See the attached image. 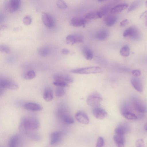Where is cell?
I'll return each instance as SVG.
<instances>
[{"label":"cell","mask_w":147,"mask_h":147,"mask_svg":"<svg viewBox=\"0 0 147 147\" xmlns=\"http://www.w3.org/2000/svg\"><path fill=\"white\" fill-rule=\"evenodd\" d=\"M22 125L24 129L30 131L37 130L40 126L38 120L33 117L24 118L22 121Z\"/></svg>","instance_id":"1"},{"label":"cell","mask_w":147,"mask_h":147,"mask_svg":"<svg viewBox=\"0 0 147 147\" xmlns=\"http://www.w3.org/2000/svg\"><path fill=\"white\" fill-rule=\"evenodd\" d=\"M71 71L72 73L78 74H95L101 73L102 69L98 67L92 66L74 69Z\"/></svg>","instance_id":"2"},{"label":"cell","mask_w":147,"mask_h":147,"mask_svg":"<svg viewBox=\"0 0 147 147\" xmlns=\"http://www.w3.org/2000/svg\"><path fill=\"white\" fill-rule=\"evenodd\" d=\"M102 100V98L99 93L94 92L88 96L86 102L88 105L94 107L99 106Z\"/></svg>","instance_id":"3"},{"label":"cell","mask_w":147,"mask_h":147,"mask_svg":"<svg viewBox=\"0 0 147 147\" xmlns=\"http://www.w3.org/2000/svg\"><path fill=\"white\" fill-rule=\"evenodd\" d=\"M123 36L124 37H129L133 39H136L140 37V34L136 27L134 26H131L125 30Z\"/></svg>","instance_id":"4"},{"label":"cell","mask_w":147,"mask_h":147,"mask_svg":"<svg viewBox=\"0 0 147 147\" xmlns=\"http://www.w3.org/2000/svg\"><path fill=\"white\" fill-rule=\"evenodd\" d=\"M0 86L2 88H6L11 90H16L18 88V85L16 82L5 79L0 80Z\"/></svg>","instance_id":"5"},{"label":"cell","mask_w":147,"mask_h":147,"mask_svg":"<svg viewBox=\"0 0 147 147\" xmlns=\"http://www.w3.org/2000/svg\"><path fill=\"white\" fill-rule=\"evenodd\" d=\"M41 18L43 24L47 28H51L54 26L55 24L54 20L49 14L43 12L41 14Z\"/></svg>","instance_id":"6"},{"label":"cell","mask_w":147,"mask_h":147,"mask_svg":"<svg viewBox=\"0 0 147 147\" xmlns=\"http://www.w3.org/2000/svg\"><path fill=\"white\" fill-rule=\"evenodd\" d=\"M92 113L95 118L99 119H103L107 115V112L100 107V106L94 107L92 110Z\"/></svg>","instance_id":"7"},{"label":"cell","mask_w":147,"mask_h":147,"mask_svg":"<svg viewBox=\"0 0 147 147\" xmlns=\"http://www.w3.org/2000/svg\"><path fill=\"white\" fill-rule=\"evenodd\" d=\"M54 81H60L66 83H71L73 82L72 78L69 75L66 74H57L53 76Z\"/></svg>","instance_id":"8"},{"label":"cell","mask_w":147,"mask_h":147,"mask_svg":"<svg viewBox=\"0 0 147 147\" xmlns=\"http://www.w3.org/2000/svg\"><path fill=\"white\" fill-rule=\"evenodd\" d=\"M75 117L76 119L81 123L86 124L89 122V119L88 116L82 111L78 112L76 113Z\"/></svg>","instance_id":"9"},{"label":"cell","mask_w":147,"mask_h":147,"mask_svg":"<svg viewBox=\"0 0 147 147\" xmlns=\"http://www.w3.org/2000/svg\"><path fill=\"white\" fill-rule=\"evenodd\" d=\"M24 107L27 110L35 111H40L43 108L40 105L33 102H28L26 103Z\"/></svg>","instance_id":"10"},{"label":"cell","mask_w":147,"mask_h":147,"mask_svg":"<svg viewBox=\"0 0 147 147\" xmlns=\"http://www.w3.org/2000/svg\"><path fill=\"white\" fill-rule=\"evenodd\" d=\"M129 130L128 126L125 123H121L118 125L115 129L116 134L124 135Z\"/></svg>","instance_id":"11"},{"label":"cell","mask_w":147,"mask_h":147,"mask_svg":"<svg viewBox=\"0 0 147 147\" xmlns=\"http://www.w3.org/2000/svg\"><path fill=\"white\" fill-rule=\"evenodd\" d=\"M61 139V133L57 131H54L51 134L50 143L51 145H54L59 142Z\"/></svg>","instance_id":"12"},{"label":"cell","mask_w":147,"mask_h":147,"mask_svg":"<svg viewBox=\"0 0 147 147\" xmlns=\"http://www.w3.org/2000/svg\"><path fill=\"white\" fill-rule=\"evenodd\" d=\"M21 0H9L8 5V10L10 13L16 11L20 6Z\"/></svg>","instance_id":"13"},{"label":"cell","mask_w":147,"mask_h":147,"mask_svg":"<svg viewBox=\"0 0 147 147\" xmlns=\"http://www.w3.org/2000/svg\"><path fill=\"white\" fill-rule=\"evenodd\" d=\"M134 105L135 109L139 113H144L146 111V105L141 101L138 100L135 101L134 103Z\"/></svg>","instance_id":"14"},{"label":"cell","mask_w":147,"mask_h":147,"mask_svg":"<svg viewBox=\"0 0 147 147\" xmlns=\"http://www.w3.org/2000/svg\"><path fill=\"white\" fill-rule=\"evenodd\" d=\"M128 7V5L126 3L119 4L112 8L110 10V13L113 14L119 13L126 9Z\"/></svg>","instance_id":"15"},{"label":"cell","mask_w":147,"mask_h":147,"mask_svg":"<svg viewBox=\"0 0 147 147\" xmlns=\"http://www.w3.org/2000/svg\"><path fill=\"white\" fill-rule=\"evenodd\" d=\"M43 97L44 99L47 101L52 100L53 98V94L52 90L49 87L46 88L44 90Z\"/></svg>","instance_id":"16"},{"label":"cell","mask_w":147,"mask_h":147,"mask_svg":"<svg viewBox=\"0 0 147 147\" xmlns=\"http://www.w3.org/2000/svg\"><path fill=\"white\" fill-rule=\"evenodd\" d=\"M71 25L74 27H79L84 26L86 23L84 19L79 17H74L71 20Z\"/></svg>","instance_id":"17"},{"label":"cell","mask_w":147,"mask_h":147,"mask_svg":"<svg viewBox=\"0 0 147 147\" xmlns=\"http://www.w3.org/2000/svg\"><path fill=\"white\" fill-rule=\"evenodd\" d=\"M132 85L137 91L141 92L143 90V87L140 80L136 78H133L131 80Z\"/></svg>","instance_id":"18"},{"label":"cell","mask_w":147,"mask_h":147,"mask_svg":"<svg viewBox=\"0 0 147 147\" xmlns=\"http://www.w3.org/2000/svg\"><path fill=\"white\" fill-rule=\"evenodd\" d=\"M108 31L105 29H102L98 31L96 34V37L98 40H103L106 39L108 37Z\"/></svg>","instance_id":"19"},{"label":"cell","mask_w":147,"mask_h":147,"mask_svg":"<svg viewBox=\"0 0 147 147\" xmlns=\"http://www.w3.org/2000/svg\"><path fill=\"white\" fill-rule=\"evenodd\" d=\"M122 115L126 119L130 120L136 119L137 117L134 113L125 108H123L121 110Z\"/></svg>","instance_id":"20"},{"label":"cell","mask_w":147,"mask_h":147,"mask_svg":"<svg viewBox=\"0 0 147 147\" xmlns=\"http://www.w3.org/2000/svg\"><path fill=\"white\" fill-rule=\"evenodd\" d=\"M114 141L118 147L124 146L125 143V138L123 135L116 134L113 137Z\"/></svg>","instance_id":"21"},{"label":"cell","mask_w":147,"mask_h":147,"mask_svg":"<svg viewBox=\"0 0 147 147\" xmlns=\"http://www.w3.org/2000/svg\"><path fill=\"white\" fill-rule=\"evenodd\" d=\"M117 20V16L110 15L106 17L104 20V23L108 26H113L116 22Z\"/></svg>","instance_id":"22"},{"label":"cell","mask_w":147,"mask_h":147,"mask_svg":"<svg viewBox=\"0 0 147 147\" xmlns=\"http://www.w3.org/2000/svg\"><path fill=\"white\" fill-rule=\"evenodd\" d=\"M20 141L19 136L17 134H15L12 136L9 139L8 146L9 147H15L17 146Z\"/></svg>","instance_id":"23"},{"label":"cell","mask_w":147,"mask_h":147,"mask_svg":"<svg viewBox=\"0 0 147 147\" xmlns=\"http://www.w3.org/2000/svg\"><path fill=\"white\" fill-rule=\"evenodd\" d=\"M82 52L84 56L87 60H91L93 57V53L92 51L88 48L85 47L82 49Z\"/></svg>","instance_id":"24"},{"label":"cell","mask_w":147,"mask_h":147,"mask_svg":"<svg viewBox=\"0 0 147 147\" xmlns=\"http://www.w3.org/2000/svg\"><path fill=\"white\" fill-rule=\"evenodd\" d=\"M120 53L123 56H128L130 54V48L127 45L124 46L120 49Z\"/></svg>","instance_id":"25"},{"label":"cell","mask_w":147,"mask_h":147,"mask_svg":"<svg viewBox=\"0 0 147 147\" xmlns=\"http://www.w3.org/2000/svg\"><path fill=\"white\" fill-rule=\"evenodd\" d=\"M85 18L89 20H94L100 18L98 11H92L88 13Z\"/></svg>","instance_id":"26"},{"label":"cell","mask_w":147,"mask_h":147,"mask_svg":"<svg viewBox=\"0 0 147 147\" xmlns=\"http://www.w3.org/2000/svg\"><path fill=\"white\" fill-rule=\"evenodd\" d=\"M38 54L42 57L47 56L49 52L48 49L46 47H43L39 48L38 50Z\"/></svg>","instance_id":"27"},{"label":"cell","mask_w":147,"mask_h":147,"mask_svg":"<svg viewBox=\"0 0 147 147\" xmlns=\"http://www.w3.org/2000/svg\"><path fill=\"white\" fill-rule=\"evenodd\" d=\"M141 3V0H136L130 5L127 10L128 12H130L136 9L138 7Z\"/></svg>","instance_id":"28"},{"label":"cell","mask_w":147,"mask_h":147,"mask_svg":"<svg viewBox=\"0 0 147 147\" xmlns=\"http://www.w3.org/2000/svg\"><path fill=\"white\" fill-rule=\"evenodd\" d=\"M66 41L67 44L70 45H73L76 43L75 34L67 36L66 38Z\"/></svg>","instance_id":"29"},{"label":"cell","mask_w":147,"mask_h":147,"mask_svg":"<svg viewBox=\"0 0 147 147\" xmlns=\"http://www.w3.org/2000/svg\"><path fill=\"white\" fill-rule=\"evenodd\" d=\"M36 76V74L32 70H29L24 74L23 77L28 80H31L34 78Z\"/></svg>","instance_id":"30"},{"label":"cell","mask_w":147,"mask_h":147,"mask_svg":"<svg viewBox=\"0 0 147 147\" xmlns=\"http://www.w3.org/2000/svg\"><path fill=\"white\" fill-rule=\"evenodd\" d=\"M109 7L106 6L102 7L98 11L100 18L106 15L108 12L109 9Z\"/></svg>","instance_id":"31"},{"label":"cell","mask_w":147,"mask_h":147,"mask_svg":"<svg viewBox=\"0 0 147 147\" xmlns=\"http://www.w3.org/2000/svg\"><path fill=\"white\" fill-rule=\"evenodd\" d=\"M64 122L67 124H72L74 122V120L72 117L67 115H64L63 117Z\"/></svg>","instance_id":"32"},{"label":"cell","mask_w":147,"mask_h":147,"mask_svg":"<svg viewBox=\"0 0 147 147\" xmlns=\"http://www.w3.org/2000/svg\"><path fill=\"white\" fill-rule=\"evenodd\" d=\"M65 93V90L64 87H58L55 91L56 96L58 97L63 96Z\"/></svg>","instance_id":"33"},{"label":"cell","mask_w":147,"mask_h":147,"mask_svg":"<svg viewBox=\"0 0 147 147\" xmlns=\"http://www.w3.org/2000/svg\"><path fill=\"white\" fill-rule=\"evenodd\" d=\"M56 3L57 6L60 9H65L67 8V4L63 0H57Z\"/></svg>","instance_id":"34"},{"label":"cell","mask_w":147,"mask_h":147,"mask_svg":"<svg viewBox=\"0 0 147 147\" xmlns=\"http://www.w3.org/2000/svg\"><path fill=\"white\" fill-rule=\"evenodd\" d=\"M105 144L104 140L102 137H99L98 138L96 143V146L97 147H103Z\"/></svg>","instance_id":"35"},{"label":"cell","mask_w":147,"mask_h":147,"mask_svg":"<svg viewBox=\"0 0 147 147\" xmlns=\"http://www.w3.org/2000/svg\"><path fill=\"white\" fill-rule=\"evenodd\" d=\"M32 22V19L31 18L28 16H25L23 19V22L25 25H28L30 24Z\"/></svg>","instance_id":"36"},{"label":"cell","mask_w":147,"mask_h":147,"mask_svg":"<svg viewBox=\"0 0 147 147\" xmlns=\"http://www.w3.org/2000/svg\"><path fill=\"white\" fill-rule=\"evenodd\" d=\"M0 51L3 53H9L10 51L9 48L5 45H1L0 46Z\"/></svg>","instance_id":"37"},{"label":"cell","mask_w":147,"mask_h":147,"mask_svg":"<svg viewBox=\"0 0 147 147\" xmlns=\"http://www.w3.org/2000/svg\"><path fill=\"white\" fill-rule=\"evenodd\" d=\"M54 85L58 87H65L68 85V84L60 81H54L53 83Z\"/></svg>","instance_id":"38"},{"label":"cell","mask_w":147,"mask_h":147,"mask_svg":"<svg viewBox=\"0 0 147 147\" xmlns=\"http://www.w3.org/2000/svg\"><path fill=\"white\" fill-rule=\"evenodd\" d=\"M76 43H81L83 42L84 37L81 35L75 34Z\"/></svg>","instance_id":"39"},{"label":"cell","mask_w":147,"mask_h":147,"mask_svg":"<svg viewBox=\"0 0 147 147\" xmlns=\"http://www.w3.org/2000/svg\"><path fill=\"white\" fill-rule=\"evenodd\" d=\"M144 143L143 139H141L137 140L136 142V145L137 147L144 146Z\"/></svg>","instance_id":"40"},{"label":"cell","mask_w":147,"mask_h":147,"mask_svg":"<svg viewBox=\"0 0 147 147\" xmlns=\"http://www.w3.org/2000/svg\"><path fill=\"white\" fill-rule=\"evenodd\" d=\"M132 74L135 77H137L140 76L141 72L138 69H134L132 71Z\"/></svg>","instance_id":"41"},{"label":"cell","mask_w":147,"mask_h":147,"mask_svg":"<svg viewBox=\"0 0 147 147\" xmlns=\"http://www.w3.org/2000/svg\"><path fill=\"white\" fill-rule=\"evenodd\" d=\"M140 18L142 20H147V10L144 11L141 15Z\"/></svg>","instance_id":"42"},{"label":"cell","mask_w":147,"mask_h":147,"mask_svg":"<svg viewBox=\"0 0 147 147\" xmlns=\"http://www.w3.org/2000/svg\"><path fill=\"white\" fill-rule=\"evenodd\" d=\"M129 23L128 20L127 19H125L122 21L120 23V26L123 27L127 25Z\"/></svg>","instance_id":"43"},{"label":"cell","mask_w":147,"mask_h":147,"mask_svg":"<svg viewBox=\"0 0 147 147\" xmlns=\"http://www.w3.org/2000/svg\"><path fill=\"white\" fill-rule=\"evenodd\" d=\"M61 52L64 55H67L69 53V51L67 49H63L61 50Z\"/></svg>","instance_id":"44"},{"label":"cell","mask_w":147,"mask_h":147,"mask_svg":"<svg viewBox=\"0 0 147 147\" xmlns=\"http://www.w3.org/2000/svg\"><path fill=\"white\" fill-rule=\"evenodd\" d=\"M4 20V17L3 15H0V22H3Z\"/></svg>","instance_id":"45"},{"label":"cell","mask_w":147,"mask_h":147,"mask_svg":"<svg viewBox=\"0 0 147 147\" xmlns=\"http://www.w3.org/2000/svg\"><path fill=\"white\" fill-rule=\"evenodd\" d=\"M7 27V26L5 25H4L0 27V30H2L5 29Z\"/></svg>","instance_id":"46"},{"label":"cell","mask_w":147,"mask_h":147,"mask_svg":"<svg viewBox=\"0 0 147 147\" xmlns=\"http://www.w3.org/2000/svg\"><path fill=\"white\" fill-rule=\"evenodd\" d=\"M144 129L146 131H147V123L144 125Z\"/></svg>","instance_id":"47"},{"label":"cell","mask_w":147,"mask_h":147,"mask_svg":"<svg viewBox=\"0 0 147 147\" xmlns=\"http://www.w3.org/2000/svg\"><path fill=\"white\" fill-rule=\"evenodd\" d=\"M98 0L99 2H102V1H105V0Z\"/></svg>","instance_id":"48"},{"label":"cell","mask_w":147,"mask_h":147,"mask_svg":"<svg viewBox=\"0 0 147 147\" xmlns=\"http://www.w3.org/2000/svg\"><path fill=\"white\" fill-rule=\"evenodd\" d=\"M145 5L146 7H147V0H146L145 3Z\"/></svg>","instance_id":"49"},{"label":"cell","mask_w":147,"mask_h":147,"mask_svg":"<svg viewBox=\"0 0 147 147\" xmlns=\"http://www.w3.org/2000/svg\"><path fill=\"white\" fill-rule=\"evenodd\" d=\"M145 25L147 26V20H146L145 21Z\"/></svg>","instance_id":"50"}]
</instances>
